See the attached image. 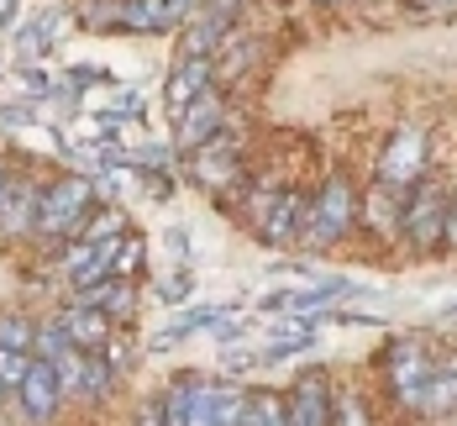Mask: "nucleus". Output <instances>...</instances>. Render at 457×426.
Segmentation results:
<instances>
[{"mask_svg": "<svg viewBox=\"0 0 457 426\" xmlns=\"http://www.w3.org/2000/svg\"><path fill=\"white\" fill-rule=\"evenodd\" d=\"M90 174H69V180H58V185H47L43 195H37V232L43 237H58V232H74L85 216H90Z\"/></svg>", "mask_w": 457, "mask_h": 426, "instance_id": "1", "label": "nucleus"}, {"mask_svg": "<svg viewBox=\"0 0 457 426\" xmlns=\"http://www.w3.org/2000/svg\"><path fill=\"white\" fill-rule=\"evenodd\" d=\"M253 221H258V232L269 237V242H295L300 227H311V200L305 195H289V189L258 195L253 200Z\"/></svg>", "mask_w": 457, "mask_h": 426, "instance_id": "2", "label": "nucleus"}, {"mask_svg": "<svg viewBox=\"0 0 457 426\" xmlns=\"http://www.w3.org/2000/svg\"><path fill=\"white\" fill-rule=\"evenodd\" d=\"M195 11V0H116L111 11H100V21L132 27V32H169Z\"/></svg>", "mask_w": 457, "mask_h": 426, "instance_id": "3", "label": "nucleus"}, {"mask_svg": "<svg viewBox=\"0 0 457 426\" xmlns=\"http://www.w3.org/2000/svg\"><path fill=\"white\" fill-rule=\"evenodd\" d=\"M242 411H247V395L237 384L195 379V389H189V426H237Z\"/></svg>", "mask_w": 457, "mask_h": 426, "instance_id": "4", "label": "nucleus"}, {"mask_svg": "<svg viewBox=\"0 0 457 426\" xmlns=\"http://www.w3.org/2000/svg\"><path fill=\"white\" fill-rule=\"evenodd\" d=\"M16 400H21V416H27V422H53V411H58V400H63V384L53 374V363L32 358L27 374H21V384H16Z\"/></svg>", "mask_w": 457, "mask_h": 426, "instance_id": "5", "label": "nucleus"}, {"mask_svg": "<svg viewBox=\"0 0 457 426\" xmlns=\"http://www.w3.org/2000/svg\"><path fill=\"white\" fill-rule=\"evenodd\" d=\"M442 221H447V200H442V189L436 185H420L411 195V205H405V232L420 253H431L436 242H442Z\"/></svg>", "mask_w": 457, "mask_h": 426, "instance_id": "6", "label": "nucleus"}, {"mask_svg": "<svg viewBox=\"0 0 457 426\" xmlns=\"http://www.w3.org/2000/svg\"><path fill=\"white\" fill-rule=\"evenodd\" d=\"M353 227V185L347 180H331L320 189V200L311 205V242H331Z\"/></svg>", "mask_w": 457, "mask_h": 426, "instance_id": "7", "label": "nucleus"}, {"mask_svg": "<svg viewBox=\"0 0 457 426\" xmlns=\"http://www.w3.org/2000/svg\"><path fill=\"white\" fill-rule=\"evenodd\" d=\"M426 169V127H400L384 153V185H411Z\"/></svg>", "mask_w": 457, "mask_h": 426, "instance_id": "8", "label": "nucleus"}, {"mask_svg": "<svg viewBox=\"0 0 457 426\" xmlns=\"http://www.w3.org/2000/svg\"><path fill=\"white\" fill-rule=\"evenodd\" d=\"M389 374H395V389L405 405H420L426 400V384H431V358L415 347V342H395L389 353Z\"/></svg>", "mask_w": 457, "mask_h": 426, "instance_id": "9", "label": "nucleus"}, {"mask_svg": "<svg viewBox=\"0 0 457 426\" xmlns=\"http://www.w3.org/2000/svg\"><path fill=\"white\" fill-rule=\"evenodd\" d=\"M289 405V426H331V389H326V374H305L295 400Z\"/></svg>", "mask_w": 457, "mask_h": 426, "instance_id": "10", "label": "nucleus"}, {"mask_svg": "<svg viewBox=\"0 0 457 426\" xmlns=\"http://www.w3.org/2000/svg\"><path fill=\"white\" fill-rule=\"evenodd\" d=\"M205 90H211V58H184L179 69L169 74L163 100H169V111H174V116H184V111H189Z\"/></svg>", "mask_w": 457, "mask_h": 426, "instance_id": "11", "label": "nucleus"}, {"mask_svg": "<svg viewBox=\"0 0 457 426\" xmlns=\"http://www.w3.org/2000/svg\"><path fill=\"white\" fill-rule=\"evenodd\" d=\"M347 289H353L347 280H326V284H311V289H278V295H269V305L289 311V316H316L326 305H337Z\"/></svg>", "mask_w": 457, "mask_h": 426, "instance_id": "12", "label": "nucleus"}, {"mask_svg": "<svg viewBox=\"0 0 457 426\" xmlns=\"http://www.w3.org/2000/svg\"><path fill=\"white\" fill-rule=\"evenodd\" d=\"M216 138H221V100L205 90L179 116V147H205V142H216Z\"/></svg>", "mask_w": 457, "mask_h": 426, "instance_id": "13", "label": "nucleus"}, {"mask_svg": "<svg viewBox=\"0 0 457 426\" xmlns=\"http://www.w3.org/2000/svg\"><path fill=\"white\" fill-rule=\"evenodd\" d=\"M111 253H116V237L111 242H79L74 253H69V280H74V289H90V284L111 280Z\"/></svg>", "mask_w": 457, "mask_h": 426, "instance_id": "14", "label": "nucleus"}, {"mask_svg": "<svg viewBox=\"0 0 457 426\" xmlns=\"http://www.w3.org/2000/svg\"><path fill=\"white\" fill-rule=\"evenodd\" d=\"M37 195L43 189L27 185V180H5V195H0V232H27L37 221Z\"/></svg>", "mask_w": 457, "mask_h": 426, "instance_id": "15", "label": "nucleus"}, {"mask_svg": "<svg viewBox=\"0 0 457 426\" xmlns=\"http://www.w3.org/2000/svg\"><path fill=\"white\" fill-rule=\"evenodd\" d=\"M58 327L69 331V337H74L79 347H90V353H100V347H105V337H111V316L79 300L74 311H63V316H58Z\"/></svg>", "mask_w": 457, "mask_h": 426, "instance_id": "16", "label": "nucleus"}, {"mask_svg": "<svg viewBox=\"0 0 457 426\" xmlns=\"http://www.w3.org/2000/svg\"><path fill=\"white\" fill-rule=\"evenodd\" d=\"M231 27V5H205L200 16H195V27H189V43H184V58H205L211 47H221V38H227Z\"/></svg>", "mask_w": 457, "mask_h": 426, "instance_id": "17", "label": "nucleus"}, {"mask_svg": "<svg viewBox=\"0 0 457 426\" xmlns=\"http://www.w3.org/2000/svg\"><path fill=\"white\" fill-rule=\"evenodd\" d=\"M58 38V11H37L21 32H16V47H21V58H43L47 47Z\"/></svg>", "mask_w": 457, "mask_h": 426, "instance_id": "18", "label": "nucleus"}, {"mask_svg": "<svg viewBox=\"0 0 457 426\" xmlns=\"http://www.w3.org/2000/svg\"><path fill=\"white\" fill-rule=\"evenodd\" d=\"M420 411H431V416H453L457 411V363L453 369H431V384H426Z\"/></svg>", "mask_w": 457, "mask_h": 426, "instance_id": "19", "label": "nucleus"}, {"mask_svg": "<svg viewBox=\"0 0 457 426\" xmlns=\"http://www.w3.org/2000/svg\"><path fill=\"white\" fill-rule=\"evenodd\" d=\"M195 169H200V180H205V185H227L231 169H237V158H231V142H227V138L205 142V147H200V158H195Z\"/></svg>", "mask_w": 457, "mask_h": 426, "instance_id": "20", "label": "nucleus"}, {"mask_svg": "<svg viewBox=\"0 0 457 426\" xmlns=\"http://www.w3.org/2000/svg\"><path fill=\"white\" fill-rule=\"evenodd\" d=\"M316 342V327L305 322V316H295V322H284V327L274 331V342L263 347V358L274 363V358H289V353H300V347H311Z\"/></svg>", "mask_w": 457, "mask_h": 426, "instance_id": "21", "label": "nucleus"}, {"mask_svg": "<svg viewBox=\"0 0 457 426\" xmlns=\"http://www.w3.org/2000/svg\"><path fill=\"white\" fill-rule=\"evenodd\" d=\"M237 426H289V405L269 395V389H258L253 400H247V411H242V422Z\"/></svg>", "mask_w": 457, "mask_h": 426, "instance_id": "22", "label": "nucleus"}, {"mask_svg": "<svg viewBox=\"0 0 457 426\" xmlns=\"http://www.w3.org/2000/svg\"><path fill=\"white\" fill-rule=\"evenodd\" d=\"M79 300L105 311V316H127L132 311V284H90V289H79Z\"/></svg>", "mask_w": 457, "mask_h": 426, "instance_id": "23", "label": "nucleus"}, {"mask_svg": "<svg viewBox=\"0 0 457 426\" xmlns=\"http://www.w3.org/2000/svg\"><path fill=\"white\" fill-rule=\"evenodd\" d=\"M142 263V237L121 232L116 237V253H111V280H127V274H137Z\"/></svg>", "mask_w": 457, "mask_h": 426, "instance_id": "24", "label": "nucleus"}, {"mask_svg": "<svg viewBox=\"0 0 457 426\" xmlns=\"http://www.w3.org/2000/svg\"><path fill=\"white\" fill-rule=\"evenodd\" d=\"M0 347L32 353V347H37V327H27V322H16V316H0Z\"/></svg>", "mask_w": 457, "mask_h": 426, "instance_id": "25", "label": "nucleus"}, {"mask_svg": "<svg viewBox=\"0 0 457 426\" xmlns=\"http://www.w3.org/2000/svg\"><path fill=\"white\" fill-rule=\"evenodd\" d=\"M27 363H32V353H21V347H0V384L16 389L21 374H27Z\"/></svg>", "mask_w": 457, "mask_h": 426, "instance_id": "26", "label": "nucleus"}, {"mask_svg": "<svg viewBox=\"0 0 457 426\" xmlns=\"http://www.w3.org/2000/svg\"><path fill=\"white\" fill-rule=\"evenodd\" d=\"M79 227H85V242H111V237H121V227H127V221H121L116 211H105V216H95V221L85 216Z\"/></svg>", "mask_w": 457, "mask_h": 426, "instance_id": "27", "label": "nucleus"}, {"mask_svg": "<svg viewBox=\"0 0 457 426\" xmlns=\"http://www.w3.org/2000/svg\"><path fill=\"white\" fill-rule=\"evenodd\" d=\"M21 90L32 95V100H37V95H58V79H53V74H47V69H27V74H21Z\"/></svg>", "mask_w": 457, "mask_h": 426, "instance_id": "28", "label": "nucleus"}, {"mask_svg": "<svg viewBox=\"0 0 457 426\" xmlns=\"http://www.w3.org/2000/svg\"><path fill=\"white\" fill-rule=\"evenodd\" d=\"M189 289H195V284H189V274H174V280H163L158 300H163V305H184V300H189Z\"/></svg>", "mask_w": 457, "mask_h": 426, "instance_id": "29", "label": "nucleus"}, {"mask_svg": "<svg viewBox=\"0 0 457 426\" xmlns=\"http://www.w3.org/2000/svg\"><path fill=\"white\" fill-rule=\"evenodd\" d=\"M163 242H169V258H179V263H184V258H189V253H184V247H189V237H184L179 227H174V232L163 237Z\"/></svg>", "mask_w": 457, "mask_h": 426, "instance_id": "30", "label": "nucleus"}, {"mask_svg": "<svg viewBox=\"0 0 457 426\" xmlns=\"http://www.w3.org/2000/svg\"><path fill=\"white\" fill-rule=\"evenodd\" d=\"M111 111H127V116H132V111H137V90H116L111 95Z\"/></svg>", "mask_w": 457, "mask_h": 426, "instance_id": "31", "label": "nucleus"}, {"mask_svg": "<svg viewBox=\"0 0 457 426\" xmlns=\"http://www.w3.org/2000/svg\"><path fill=\"white\" fill-rule=\"evenodd\" d=\"M0 121H16L21 127V121H32V105H0Z\"/></svg>", "mask_w": 457, "mask_h": 426, "instance_id": "32", "label": "nucleus"}, {"mask_svg": "<svg viewBox=\"0 0 457 426\" xmlns=\"http://www.w3.org/2000/svg\"><path fill=\"white\" fill-rule=\"evenodd\" d=\"M342 426H363V405L358 400H342Z\"/></svg>", "mask_w": 457, "mask_h": 426, "instance_id": "33", "label": "nucleus"}, {"mask_svg": "<svg viewBox=\"0 0 457 426\" xmlns=\"http://www.w3.org/2000/svg\"><path fill=\"white\" fill-rule=\"evenodd\" d=\"M442 242H453V247H457V200L447 205V221H442Z\"/></svg>", "mask_w": 457, "mask_h": 426, "instance_id": "34", "label": "nucleus"}, {"mask_svg": "<svg viewBox=\"0 0 457 426\" xmlns=\"http://www.w3.org/2000/svg\"><path fill=\"white\" fill-rule=\"evenodd\" d=\"M0 195H5V169H0Z\"/></svg>", "mask_w": 457, "mask_h": 426, "instance_id": "35", "label": "nucleus"}, {"mask_svg": "<svg viewBox=\"0 0 457 426\" xmlns=\"http://www.w3.org/2000/svg\"><path fill=\"white\" fill-rule=\"evenodd\" d=\"M0 69H5V58H0Z\"/></svg>", "mask_w": 457, "mask_h": 426, "instance_id": "36", "label": "nucleus"}]
</instances>
